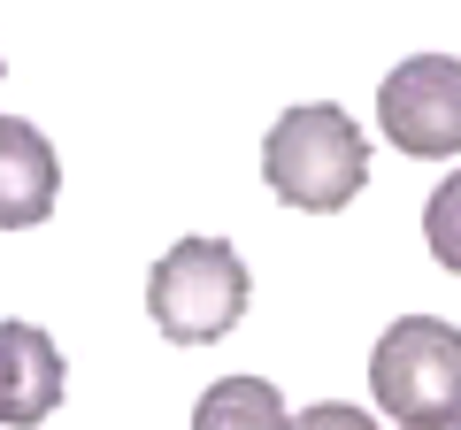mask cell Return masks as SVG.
Wrapping results in <instances>:
<instances>
[{
    "mask_svg": "<svg viewBox=\"0 0 461 430\" xmlns=\"http://www.w3.org/2000/svg\"><path fill=\"white\" fill-rule=\"evenodd\" d=\"M262 177L285 208L300 215H339L369 184V139L339 100H300L269 123L262 139Z\"/></svg>",
    "mask_w": 461,
    "mask_h": 430,
    "instance_id": "obj_1",
    "label": "cell"
},
{
    "mask_svg": "<svg viewBox=\"0 0 461 430\" xmlns=\"http://www.w3.org/2000/svg\"><path fill=\"white\" fill-rule=\"evenodd\" d=\"M247 308H254V277H247L230 238H177L147 277V315H154V331L177 338V346L230 338L247 323Z\"/></svg>",
    "mask_w": 461,
    "mask_h": 430,
    "instance_id": "obj_2",
    "label": "cell"
},
{
    "mask_svg": "<svg viewBox=\"0 0 461 430\" xmlns=\"http://www.w3.org/2000/svg\"><path fill=\"white\" fill-rule=\"evenodd\" d=\"M369 392L400 430L461 423V331L446 315H400L369 354Z\"/></svg>",
    "mask_w": 461,
    "mask_h": 430,
    "instance_id": "obj_3",
    "label": "cell"
},
{
    "mask_svg": "<svg viewBox=\"0 0 461 430\" xmlns=\"http://www.w3.org/2000/svg\"><path fill=\"white\" fill-rule=\"evenodd\" d=\"M377 123L415 162H454L461 154V62L454 54H408L377 85Z\"/></svg>",
    "mask_w": 461,
    "mask_h": 430,
    "instance_id": "obj_4",
    "label": "cell"
},
{
    "mask_svg": "<svg viewBox=\"0 0 461 430\" xmlns=\"http://www.w3.org/2000/svg\"><path fill=\"white\" fill-rule=\"evenodd\" d=\"M69 362L39 323H0V430H39L62 408Z\"/></svg>",
    "mask_w": 461,
    "mask_h": 430,
    "instance_id": "obj_5",
    "label": "cell"
},
{
    "mask_svg": "<svg viewBox=\"0 0 461 430\" xmlns=\"http://www.w3.org/2000/svg\"><path fill=\"white\" fill-rule=\"evenodd\" d=\"M62 200V154L39 123L0 116V231H32Z\"/></svg>",
    "mask_w": 461,
    "mask_h": 430,
    "instance_id": "obj_6",
    "label": "cell"
},
{
    "mask_svg": "<svg viewBox=\"0 0 461 430\" xmlns=\"http://www.w3.org/2000/svg\"><path fill=\"white\" fill-rule=\"evenodd\" d=\"M193 430H293V415H285V392L269 377H223L200 392Z\"/></svg>",
    "mask_w": 461,
    "mask_h": 430,
    "instance_id": "obj_7",
    "label": "cell"
},
{
    "mask_svg": "<svg viewBox=\"0 0 461 430\" xmlns=\"http://www.w3.org/2000/svg\"><path fill=\"white\" fill-rule=\"evenodd\" d=\"M423 246H430V262H438V269H454V277H461V169L423 200Z\"/></svg>",
    "mask_w": 461,
    "mask_h": 430,
    "instance_id": "obj_8",
    "label": "cell"
},
{
    "mask_svg": "<svg viewBox=\"0 0 461 430\" xmlns=\"http://www.w3.org/2000/svg\"><path fill=\"white\" fill-rule=\"evenodd\" d=\"M293 430H377V415L369 408H339V399H323V408H300Z\"/></svg>",
    "mask_w": 461,
    "mask_h": 430,
    "instance_id": "obj_9",
    "label": "cell"
},
{
    "mask_svg": "<svg viewBox=\"0 0 461 430\" xmlns=\"http://www.w3.org/2000/svg\"><path fill=\"white\" fill-rule=\"evenodd\" d=\"M430 430H461V423H430Z\"/></svg>",
    "mask_w": 461,
    "mask_h": 430,
    "instance_id": "obj_10",
    "label": "cell"
}]
</instances>
